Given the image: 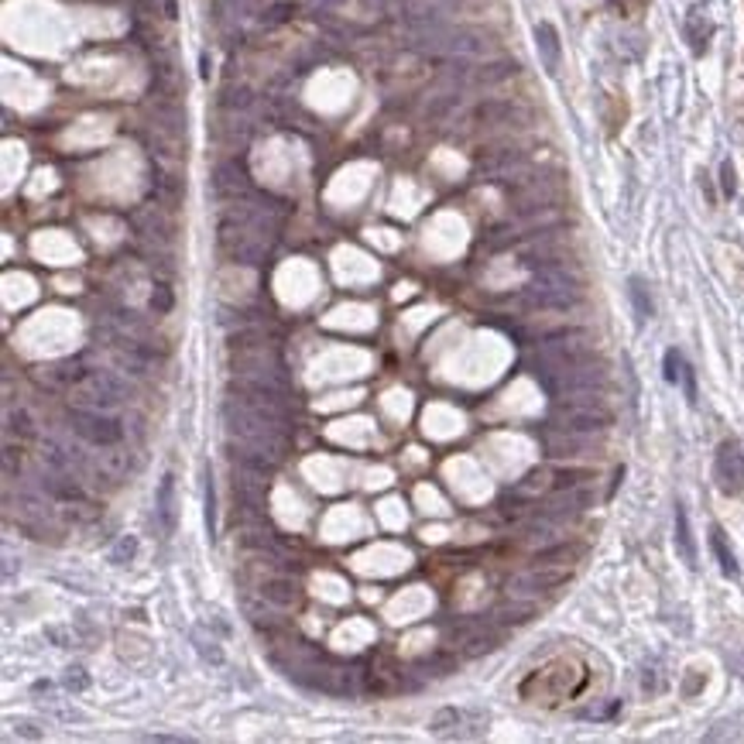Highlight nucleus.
Segmentation results:
<instances>
[{
    "instance_id": "1",
    "label": "nucleus",
    "mask_w": 744,
    "mask_h": 744,
    "mask_svg": "<svg viewBox=\"0 0 744 744\" xmlns=\"http://www.w3.org/2000/svg\"><path fill=\"white\" fill-rule=\"evenodd\" d=\"M69 398H72L76 405H83V409H100V412H107V409H113V405L124 401V384H120L113 374L93 371V368H89V371H79V377L72 381Z\"/></svg>"
},
{
    "instance_id": "2",
    "label": "nucleus",
    "mask_w": 744,
    "mask_h": 744,
    "mask_svg": "<svg viewBox=\"0 0 744 744\" xmlns=\"http://www.w3.org/2000/svg\"><path fill=\"white\" fill-rule=\"evenodd\" d=\"M69 422H72L76 436L87 439L89 446H100V450L117 446V442L124 439V426H120L113 416H107V412H100V409H83V405H76V409L69 412Z\"/></svg>"
},
{
    "instance_id": "3",
    "label": "nucleus",
    "mask_w": 744,
    "mask_h": 744,
    "mask_svg": "<svg viewBox=\"0 0 744 744\" xmlns=\"http://www.w3.org/2000/svg\"><path fill=\"white\" fill-rule=\"evenodd\" d=\"M714 481L723 494H741L744 491V453L734 439H727L714 453Z\"/></svg>"
},
{
    "instance_id": "4",
    "label": "nucleus",
    "mask_w": 744,
    "mask_h": 744,
    "mask_svg": "<svg viewBox=\"0 0 744 744\" xmlns=\"http://www.w3.org/2000/svg\"><path fill=\"white\" fill-rule=\"evenodd\" d=\"M258 593H261V600L275 604V608H292V604H299V597H302L299 583H295L292 576H268V580L258 583Z\"/></svg>"
},
{
    "instance_id": "5",
    "label": "nucleus",
    "mask_w": 744,
    "mask_h": 744,
    "mask_svg": "<svg viewBox=\"0 0 744 744\" xmlns=\"http://www.w3.org/2000/svg\"><path fill=\"white\" fill-rule=\"evenodd\" d=\"M154 511H158V518H161L165 535H172V532H176V477H172V474H165L161 484H158Z\"/></svg>"
},
{
    "instance_id": "6",
    "label": "nucleus",
    "mask_w": 744,
    "mask_h": 744,
    "mask_svg": "<svg viewBox=\"0 0 744 744\" xmlns=\"http://www.w3.org/2000/svg\"><path fill=\"white\" fill-rule=\"evenodd\" d=\"M535 611H539V604L535 600H522V597H515L511 593V600L504 604V608H498V621L501 624H525V621H532L535 617Z\"/></svg>"
},
{
    "instance_id": "7",
    "label": "nucleus",
    "mask_w": 744,
    "mask_h": 744,
    "mask_svg": "<svg viewBox=\"0 0 744 744\" xmlns=\"http://www.w3.org/2000/svg\"><path fill=\"white\" fill-rule=\"evenodd\" d=\"M546 450L549 457H559V460H569V457H583L587 453V439H580L576 433H563L556 439H546Z\"/></svg>"
},
{
    "instance_id": "8",
    "label": "nucleus",
    "mask_w": 744,
    "mask_h": 744,
    "mask_svg": "<svg viewBox=\"0 0 744 744\" xmlns=\"http://www.w3.org/2000/svg\"><path fill=\"white\" fill-rule=\"evenodd\" d=\"M676 549L682 556L686 566H697V542H693V532H690V518L682 511V504L676 508Z\"/></svg>"
},
{
    "instance_id": "9",
    "label": "nucleus",
    "mask_w": 744,
    "mask_h": 744,
    "mask_svg": "<svg viewBox=\"0 0 744 744\" xmlns=\"http://www.w3.org/2000/svg\"><path fill=\"white\" fill-rule=\"evenodd\" d=\"M535 38H539V48H542L546 69L549 72H556V66H559V38H556V28H552V24H539Z\"/></svg>"
},
{
    "instance_id": "10",
    "label": "nucleus",
    "mask_w": 744,
    "mask_h": 744,
    "mask_svg": "<svg viewBox=\"0 0 744 744\" xmlns=\"http://www.w3.org/2000/svg\"><path fill=\"white\" fill-rule=\"evenodd\" d=\"M710 549H714V556H717V563H721L723 576H738V559H734V552H731V546H727V539H723L721 528H714V532H710Z\"/></svg>"
},
{
    "instance_id": "11",
    "label": "nucleus",
    "mask_w": 744,
    "mask_h": 744,
    "mask_svg": "<svg viewBox=\"0 0 744 744\" xmlns=\"http://www.w3.org/2000/svg\"><path fill=\"white\" fill-rule=\"evenodd\" d=\"M628 295H632V306H635V316L638 323H645V319H652V299H649V288H645V282L641 278H632L628 282Z\"/></svg>"
},
{
    "instance_id": "12",
    "label": "nucleus",
    "mask_w": 744,
    "mask_h": 744,
    "mask_svg": "<svg viewBox=\"0 0 744 744\" xmlns=\"http://www.w3.org/2000/svg\"><path fill=\"white\" fill-rule=\"evenodd\" d=\"M206 528L210 539L217 535V491H213V477H206Z\"/></svg>"
},
{
    "instance_id": "13",
    "label": "nucleus",
    "mask_w": 744,
    "mask_h": 744,
    "mask_svg": "<svg viewBox=\"0 0 744 744\" xmlns=\"http://www.w3.org/2000/svg\"><path fill=\"white\" fill-rule=\"evenodd\" d=\"M134 552H137V539H134V535H124V539H120V542L113 546V552H110V559H113V563H131Z\"/></svg>"
},
{
    "instance_id": "14",
    "label": "nucleus",
    "mask_w": 744,
    "mask_h": 744,
    "mask_svg": "<svg viewBox=\"0 0 744 744\" xmlns=\"http://www.w3.org/2000/svg\"><path fill=\"white\" fill-rule=\"evenodd\" d=\"M682 368H686L682 353H679V351H669V353H665V381H669V384H676V381H682Z\"/></svg>"
},
{
    "instance_id": "15",
    "label": "nucleus",
    "mask_w": 744,
    "mask_h": 744,
    "mask_svg": "<svg viewBox=\"0 0 744 744\" xmlns=\"http://www.w3.org/2000/svg\"><path fill=\"white\" fill-rule=\"evenodd\" d=\"M152 309H154V312H169V309H172V292H169L165 285H158V288H154Z\"/></svg>"
},
{
    "instance_id": "16",
    "label": "nucleus",
    "mask_w": 744,
    "mask_h": 744,
    "mask_svg": "<svg viewBox=\"0 0 744 744\" xmlns=\"http://www.w3.org/2000/svg\"><path fill=\"white\" fill-rule=\"evenodd\" d=\"M14 731L24 734V738H45V731H35V723H28V721H14Z\"/></svg>"
},
{
    "instance_id": "17",
    "label": "nucleus",
    "mask_w": 744,
    "mask_h": 744,
    "mask_svg": "<svg viewBox=\"0 0 744 744\" xmlns=\"http://www.w3.org/2000/svg\"><path fill=\"white\" fill-rule=\"evenodd\" d=\"M66 682H69V690H72V686H76V690H83V686H87V676H83V669H69Z\"/></svg>"
},
{
    "instance_id": "18",
    "label": "nucleus",
    "mask_w": 744,
    "mask_h": 744,
    "mask_svg": "<svg viewBox=\"0 0 744 744\" xmlns=\"http://www.w3.org/2000/svg\"><path fill=\"white\" fill-rule=\"evenodd\" d=\"M148 741H189V738H178V734H152Z\"/></svg>"
}]
</instances>
